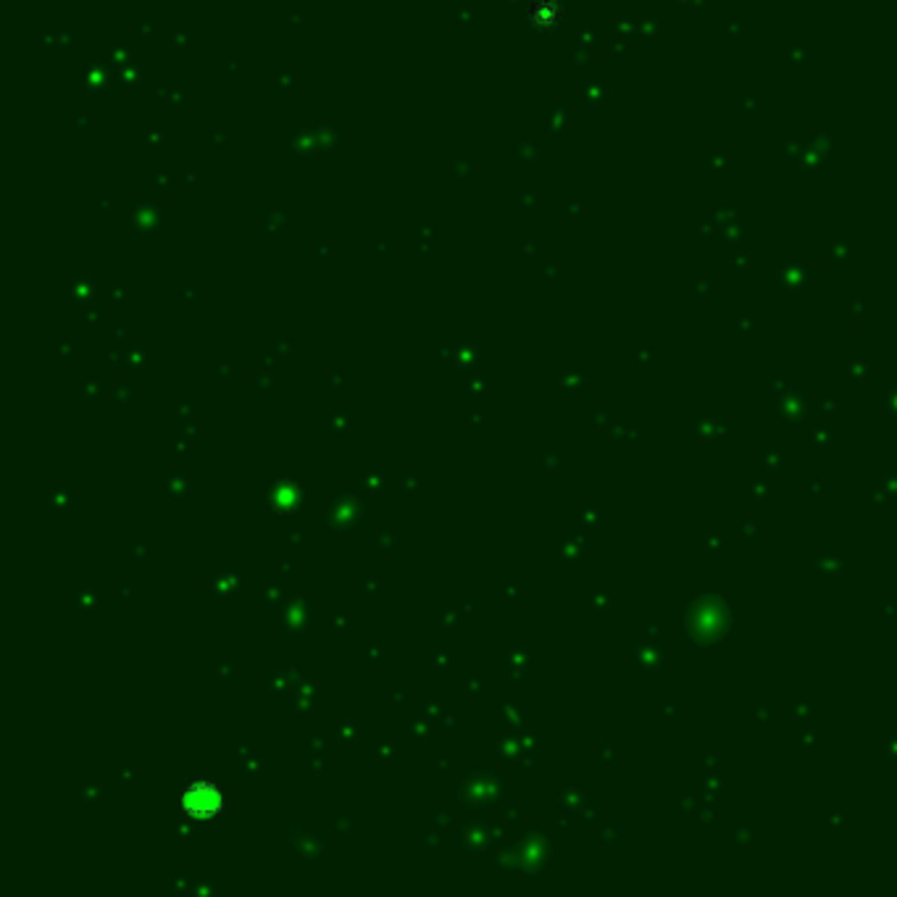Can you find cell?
Listing matches in <instances>:
<instances>
[{
  "label": "cell",
  "mask_w": 897,
  "mask_h": 897,
  "mask_svg": "<svg viewBox=\"0 0 897 897\" xmlns=\"http://www.w3.org/2000/svg\"><path fill=\"white\" fill-rule=\"evenodd\" d=\"M182 811L193 819H214L224 808V792L214 782H193L182 792Z\"/></svg>",
  "instance_id": "1"
}]
</instances>
